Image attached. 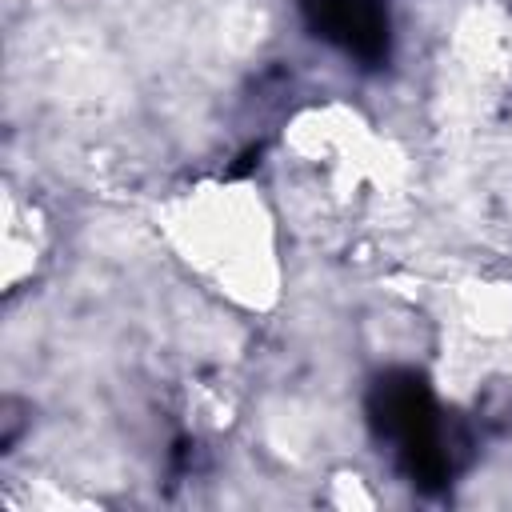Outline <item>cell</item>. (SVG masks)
Masks as SVG:
<instances>
[{
    "label": "cell",
    "mask_w": 512,
    "mask_h": 512,
    "mask_svg": "<svg viewBox=\"0 0 512 512\" xmlns=\"http://www.w3.org/2000/svg\"><path fill=\"white\" fill-rule=\"evenodd\" d=\"M316 28L348 52L376 56L384 48V12L376 0H304Z\"/></svg>",
    "instance_id": "6da1fadb"
}]
</instances>
